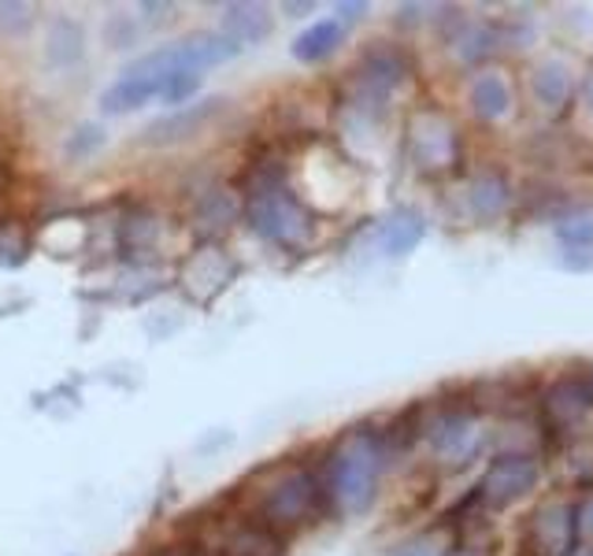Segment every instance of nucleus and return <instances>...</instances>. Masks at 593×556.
<instances>
[{
	"mask_svg": "<svg viewBox=\"0 0 593 556\" xmlns=\"http://www.w3.org/2000/svg\"><path fill=\"white\" fill-rule=\"evenodd\" d=\"M200 216H205L211 227H222V223H230V216H235V208L227 205V197L222 194H211L205 200V208H200Z\"/></svg>",
	"mask_w": 593,
	"mask_h": 556,
	"instance_id": "obj_15",
	"label": "nucleus"
},
{
	"mask_svg": "<svg viewBox=\"0 0 593 556\" xmlns=\"http://www.w3.org/2000/svg\"><path fill=\"white\" fill-rule=\"evenodd\" d=\"M222 556H282V542L263 523H252V527H238L230 534L227 545H222Z\"/></svg>",
	"mask_w": 593,
	"mask_h": 556,
	"instance_id": "obj_8",
	"label": "nucleus"
},
{
	"mask_svg": "<svg viewBox=\"0 0 593 556\" xmlns=\"http://www.w3.org/2000/svg\"><path fill=\"white\" fill-rule=\"evenodd\" d=\"M419 238H423V219H419L412 208H400V212H394V216L386 219V227H383V245H386V253H389V256H400V253L416 249V241H419Z\"/></svg>",
	"mask_w": 593,
	"mask_h": 556,
	"instance_id": "obj_9",
	"label": "nucleus"
},
{
	"mask_svg": "<svg viewBox=\"0 0 593 556\" xmlns=\"http://www.w3.org/2000/svg\"><path fill=\"white\" fill-rule=\"evenodd\" d=\"M249 223L252 230L282 249H296L312 238V216L282 182V167H260L249 194Z\"/></svg>",
	"mask_w": 593,
	"mask_h": 556,
	"instance_id": "obj_1",
	"label": "nucleus"
},
{
	"mask_svg": "<svg viewBox=\"0 0 593 556\" xmlns=\"http://www.w3.org/2000/svg\"><path fill=\"white\" fill-rule=\"evenodd\" d=\"M475 104H479V109H482L486 115L501 112L504 104H508L504 85H501V82H493V79H482L479 85H475Z\"/></svg>",
	"mask_w": 593,
	"mask_h": 556,
	"instance_id": "obj_14",
	"label": "nucleus"
},
{
	"mask_svg": "<svg viewBox=\"0 0 593 556\" xmlns=\"http://www.w3.org/2000/svg\"><path fill=\"white\" fill-rule=\"evenodd\" d=\"M378 445L371 434H353L326 460V494L345 512H364L375 497Z\"/></svg>",
	"mask_w": 593,
	"mask_h": 556,
	"instance_id": "obj_2",
	"label": "nucleus"
},
{
	"mask_svg": "<svg viewBox=\"0 0 593 556\" xmlns=\"http://www.w3.org/2000/svg\"><path fill=\"white\" fill-rule=\"evenodd\" d=\"M531 478L523 464H516V460H504V464H497L490 478H486V490H490L493 501H512L523 494V483Z\"/></svg>",
	"mask_w": 593,
	"mask_h": 556,
	"instance_id": "obj_11",
	"label": "nucleus"
},
{
	"mask_svg": "<svg viewBox=\"0 0 593 556\" xmlns=\"http://www.w3.org/2000/svg\"><path fill=\"white\" fill-rule=\"evenodd\" d=\"M315 497H320V483L309 472H290L285 478H279L268 494L260 501V519L268 531H285L296 527L312 516Z\"/></svg>",
	"mask_w": 593,
	"mask_h": 556,
	"instance_id": "obj_3",
	"label": "nucleus"
},
{
	"mask_svg": "<svg viewBox=\"0 0 593 556\" xmlns=\"http://www.w3.org/2000/svg\"><path fill=\"white\" fill-rule=\"evenodd\" d=\"M160 93H164V82L160 79H148V74H137V71L126 68L123 79L112 82L108 90H104L101 109L108 112V115H126V112L142 109L145 101L160 97Z\"/></svg>",
	"mask_w": 593,
	"mask_h": 556,
	"instance_id": "obj_4",
	"label": "nucleus"
},
{
	"mask_svg": "<svg viewBox=\"0 0 593 556\" xmlns=\"http://www.w3.org/2000/svg\"><path fill=\"white\" fill-rule=\"evenodd\" d=\"M337 12H342V19H360L364 4H337Z\"/></svg>",
	"mask_w": 593,
	"mask_h": 556,
	"instance_id": "obj_18",
	"label": "nucleus"
},
{
	"mask_svg": "<svg viewBox=\"0 0 593 556\" xmlns=\"http://www.w3.org/2000/svg\"><path fill=\"white\" fill-rule=\"evenodd\" d=\"M0 27L27 30L30 27V4H0Z\"/></svg>",
	"mask_w": 593,
	"mask_h": 556,
	"instance_id": "obj_16",
	"label": "nucleus"
},
{
	"mask_svg": "<svg viewBox=\"0 0 593 556\" xmlns=\"http://www.w3.org/2000/svg\"><path fill=\"white\" fill-rule=\"evenodd\" d=\"M400 556H438V549H434V542H430V538H423V542H412Z\"/></svg>",
	"mask_w": 593,
	"mask_h": 556,
	"instance_id": "obj_17",
	"label": "nucleus"
},
{
	"mask_svg": "<svg viewBox=\"0 0 593 556\" xmlns=\"http://www.w3.org/2000/svg\"><path fill=\"white\" fill-rule=\"evenodd\" d=\"M274 19L263 4H227L222 8V38H230L235 45H252V41H263L271 34Z\"/></svg>",
	"mask_w": 593,
	"mask_h": 556,
	"instance_id": "obj_5",
	"label": "nucleus"
},
{
	"mask_svg": "<svg viewBox=\"0 0 593 556\" xmlns=\"http://www.w3.org/2000/svg\"><path fill=\"white\" fill-rule=\"evenodd\" d=\"M153 556H194V549H186V545H171V549H160Z\"/></svg>",
	"mask_w": 593,
	"mask_h": 556,
	"instance_id": "obj_19",
	"label": "nucleus"
},
{
	"mask_svg": "<svg viewBox=\"0 0 593 556\" xmlns=\"http://www.w3.org/2000/svg\"><path fill=\"white\" fill-rule=\"evenodd\" d=\"M337 45H342V23H337V19H323V23H315L312 30H304V34L293 41V56L301 63H320L331 56Z\"/></svg>",
	"mask_w": 593,
	"mask_h": 556,
	"instance_id": "obj_7",
	"label": "nucleus"
},
{
	"mask_svg": "<svg viewBox=\"0 0 593 556\" xmlns=\"http://www.w3.org/2000/svg\"><path fill=\"white\" fill-rule=\"evenodd\" d=\"M219 112V101H205V104H194V109H178L175 115H164L160 123H153L145 131V142L148 145H164V142H178L186 134H197L211 115Z\"/></svg>",
	"mask_w": 593,
	"mask_h": 556,
	"instance_id": "obj_6",
	"label": "nucleus"
},
{
	"mask_svg": "<svg viewBox=\"0 0 593 556\" xmlns=\"http://www.w3.org/2000/svg\"><path fill=\"white\" fill-rule=\"evenodd\" d=\"M197 85H200V74H194V71H175L171 79L164 82V93H160V97H164L167 104H183V101L194 97Z\"/></svg>",
	"mask_w": 593,
	"mask_h": 556,
	"instance_id": "obj_13",
	"label": "nucleus"
},
{
	"mask_svg": "<svg viewBox=\"0 0 593 556\" xmlns=\"http://www.w3.org/2000/svg\"><path fill=\"white\" fill-rule=\"evenodd\" d=\"M82 56V30L79 23H71V19H56L49 30V60L60 63V68H67Z\"/></svg>",
	"mask_w": 593,
	"mask_h": 556,
	"instance_id": "obj_10",
	"label": "nucleus"
},
{
	"mask_svg": "<svg viewBox=\"0 0 593 556\" xmlns=\"http://www.w3.org/2000/svg\"><path fill=\"white\" fill-rule=\"evenodd\" d=\"M104 142H108V134H104L101 123H82V126H74V131H71L63 153H67V159H86V156L97 153Z\"/></svg>",
	"mask_w": 593,
	"mask_h": 556,
	"instance_id": "obj_12",
	"label": "nucleus"
}]
</instances>
